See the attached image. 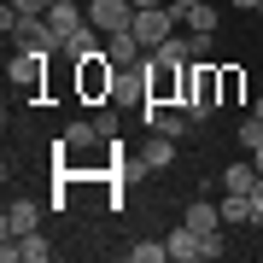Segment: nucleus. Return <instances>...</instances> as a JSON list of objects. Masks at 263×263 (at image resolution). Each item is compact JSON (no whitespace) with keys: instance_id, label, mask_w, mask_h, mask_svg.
<instances>
[{"instance_id":"1","label":"nucleus","mask_w":263,"mask_h":263,"mask_svg":"<svg viewBox=\"0 0 263 263\" xmlns=\"http://www.w3.org/2000/svg\"><path fill=\"white\" fill-rule=\"evenodd\" d=\"M216 105H222V65H211V59H193V65L181 70V111L199 123V117H211Z\"/></svg>"},{"instance_id":"2","label":"nucleus","mask_w":263,"mask_h":263,"mask_svg":"<svg viewBox=\"0 0 263 263\" xmlns=\"http://www.w3.org/2000/svg\"><path fill=\"white\" fill-rule=\"evenodd\" d=\"M111 88H117V65H111L105 47L76 65V94H82V100H111Z\"/></svg>"},{"instance_id":"3","label":"nucleus","mask_w":263,"mask_h":263,"mask_svg":"<svg viewBox=\"0 0 263 263\" xmlns=\"http://www.w3.org/2000/svg\"><path fill=\"white\" fill-rule=\"evenodd\" d=\"M47 59L53 53H41V47H18L6 59V82L24 88V94H41V88H47Z\"/></svg>"},{"instance_id":"4","label":"nucleus","mask_w":263,"mask_h":263,"mask_svg":"<svg viewBox=\"0 0 263 263\" xmlns=\"http://www.w3.org/2000/svg\"><path fill=\"white\" fill-rule=\"evenodd\" d=\"M176 18H181L176 6H146V12H135V41L152 53L158 41H170V35H176Z\"/></svg>"},{"instance_id":"5","label":"nucleus","mask_w":263,"mask_h":263,"mask_svg":"<svg viewBox=\"0 0 263 263\" xmlns=\"http://www.w3.org/2000/svg\"><path fill=\"white\" fill-rule=\"evenodd\" d=\"M181 70L187 65H158V59H146V100L152 105H181Z\"/></svg>"},{"instance_id":"6","label":"nucleus","mask_w":263,"mask_h":263,"mask_svg":"<svg viewBox=\"0 0 263 263\" xmlns=\"http://www.w3.org/2000/svg\"><path fill=\"white\" fill-rule=\"evenodd\" d=\"M88 24L100 35H123V29H135V6L129 0H88Z\"/></svg>"},{"instance_id":"7","label":"nucleus","mask_w":263,"mask_h":263,"mask_svg":"<svg viewBox=\"0 0 263 263\" xmlns=\"http://www.w3.org/2000/svg\"><path fill=\"white\" fill-rule=\"evenodd\" d=\"M12 35H18V47H41V53H65V35H59V29L47 24V12H35V18H24L18 29H12Z\"/></svg>"},{"instance_id":"8","label":"nucleus","mask_w":263,"mask_h":263,"mask_svg":"<svg viewBox=\"0 0 263 263\" xmlns=\"http://www.w3.org/2000/svg\"><path fill=\"white\" fill-rule=\"evenodd\" d=\"M111 105H146V59H141V65H117Z\"/></svg>"},{"instance_id":"9","label":"nucleus","mask_w":263,"mask_h":263,"mask_svg":"<svg viewBox=\"0 0 263 263\" xmlns=\"http://www.w3.org/2000/svg\"><path fill=\"white\" fill-rule=\"evenodd\" d=\"M35 222H41L35 199H12L6 216H0V240H24V234H35Z\"/></svg>"},{"instance_id":"10","label":"nucleus","mask_w":263,"mask_h":263,"mask_svg":"<svg viewBox=\"0 0 263 263\" xmlns=\"http://www.w3.org/2000/svg\"><path fill=\"white\" fill-rule=\"evenodd\" d=\"M141 123L152 135H170V141H181V135H187V111H170V105H141Z\"/></svg>"},{"instance_id":"11","label":"nucleus","mask_w":263,"mask_h":263,"mask_svg":"<svg viewBox=\"0 0 263 263\" xmlns=\"http://www.w3.org/2000/svg\"><path fill=\"white\" fill-rule=\"evenodd\" d=\"M164 246H170V257H176V263H205V234H199V228H187V222L170 228Z\"/></svg>"},{"instance_id":"12","label":"nucleus","mask_w":263,"mask_h":263,"mask_svg":"<svg viewBox=\"0 0 263 263\" xmlns=\"http://www.w3.org/2000/svg\"><path fill=\"white\" fill-rule=\"evenodd\" d=\"M100 47H105V35H100L94 24H82L76 35H65V59H70V65H82V59H94Z\"/></svg>"},{"instance_id":"13","label":"nucleus","mask_w":263,"mask_h":263,"mask_svg":"<svg viewBox=\"0 0 263 263\" xmlns=\"http://www.w3.org/2000/svg\"><path fill=\"white\" fill-rule=\"evenodd\" d=\"M47 24L59 29V35H76V29L88 24V6H76V0H53V6H47Z\"/></svg>"},{"instance_id":"14","label":"nucleus","mask_w":263,"mask_h":263,"mask_svg":"<svg viewBox=\"0 0 263 263\" xmlns=\"http://www.w3.org/2000/svg\"><path fill=\"white\" fill-rule=\"evenodd\" d=\"M181 222H187V228H199V234H222V205H211V199H193Z\"/></svg>"},{"instance_id":"15","label":"nucleus","mask_w":263,"mask_h":263,"mask_svg":"<svg viewBox=\"0 0 263 263\" xmlns=\"http://www.w3.org/2000/svg\"><path fill=\"white\" fill-rule=\"evenodd\" d=\"M105 53H111V65H141L146 47L135 41V29H123V35H105Z\"/></svg>"},{"instance_id":"16","label":"nucleus","mask_w":263,"mask_h":263,"mask_svg":"<svg viewBox=\"0 0 263 263\" xmlns=\"http://www.w3.org/2000/svg\"><path fill=\"white\" fill-rule=\"evenodd\" d=\"M257 211H252V193H228L222 199V228H252Z\"/></svg>"},{"instance_id":"17","label":"nucleus","mask_w":263,"mask_h":263,"mask_svg":"<svg viewBox=\"0 0 263 263\" xmlns=\"http://www.w3.org/2000/svg\"><path fill=\"white\" fill-rule=\"evenodd\" d=\"M252 187H257V164L252 158H240V164L222 170V193H252Z\"/></svg>"},{"instance_id":"18","label":"nucleus","mask_w":263,"mask_h":263,"mask_svg":"<svg viewBox=\"0 0 263 263\" xmlns=\"http://www.w3.org/2000/svg\"><path fill=\"white\" fill-rule=\"evenodd\" d=\"M181 18H187V29H199V35H216V6H211V0H199V6H187Z\"/></svg>"},{"instance_id":"19","label":"nucleus","mask_w":263,"mask_h":263,"mask_svg":"<svg viewBox=\"0 0 263 263\" xmlns=\"http://www.w3.org/2000/svg\"><path fill=\"white\" fill-rule=\"evenodd\" d=\"M47 257H53V246L41 240V234H24L18 240V263H47Z\"/></svg>"},{"instance_id":"20","label":"nucleus","mask_w":263,"mask_h":263,"mask_svg":"<svg viewBox=\"0 0 263 263\" xmlns=\"http://www.w3.org/2000/svg\"><path fill=\"white\" fill-rule=\"evenodd\" d=\"M94 141H105L100 123H70V129H65V146H70V152H76V146H94Z\"/></svg>"},{"instance_id":"21","label":"nucleus","mask_w":263,"mask_h":263,"mask_svg":"<svg viewBox=\"0 0 263 263\" xmlns=\"http://www.w3.org/2000/svg\"><path fill=\"white\" fill-rule=\"evenodd\" d=\"M170 158H176V141H170V135H152V146H146V170H164Z\"/></svg>"},{"instance_id":"22","label":"nucleus","mask_w":263,"mask_h":263,"mask_svg":"<svg viewBox=\"0 0 263 263\" xmlns=\"http://www.w3.org/2000/svg\"><path fill=\"white\" fill-rule=\"evenodd\" d=\"M129 257H135V263H164V257H170V246H164V240H135V246H129Z\"/></svg>"},{"instance_id":"23","label":"nucleus","mask_w":263,"mask_h":263,"mask_svg":"<svg viewBox=\"0 0 263 263\" xmlns=\"http://www.w3.org/2000/svg\"><path fill=\"white\" fill-rule=\"evenodd\" d=\"M240 94H246V76H240L234 65H222V105H234Z\"/></svg>"},{"instance_id":"24","label":"nucleus","mask_w":263,"mask_h":263,"mask_svg":"<svg viewBox=\"0 0 263 263\" xmlns=\"http://www.w3.org/2000/svg\"><path fill=\"white\" fill-rule=\"evenodd\" d=\"M240 146H246V152L263 146V117H246V123H240Z\"/></svg>"},{"instance_id":"25","label":"nucleus","mask_w":263,"mask_h":263,"mask_svg":"<svg viewBox=\"0 0 263 263\" xmlns=\"http://www.w3.org/2000/svg\"><path fill=\"white\" fill-rule=\"evenodd\" d=\"M252 211H257V222H263V176H257V187H252Z\"/></svg>"},{"instance_id":"26","label":"nucleus","mask_w":263,"mask_h":263,"mask_svg":"<svg viewBox=\"0 0 263 263\" xmlns=\"http://www.w3.org/2000/svg\"><path fill=\"white\" fill-rule=\"evenodd\" d=\"M129 6H135V12H146V6H170V0H129Z\"/></svg>"},{"instance_id":"27","label":"nucleus","mask_w":263,"mask_h":263,"mask_svg":"<svg viewBox=\"0 0 263 263\" xmlns=\"http://www.w3.org/2000/svg\"><path fill=\"white\" fill-rule=\"evenodd\" d=\"M228 6H234V12H257V0H228Z\"/></svg>"},{"instance_id":"28","label":"nucleus","mask_w":263,"mask_h":263,"mask_svg":"<svg viewBox=\"0 0 263 263\" xmlns=\"http://www.w3.org/2000/svg\"><path fill=\"white\" fill-rule=\"evenodd\" d=\"M170 6H176V12H187V6H199V0H170Z\"/></svg>"},{"instance_id":"29","label":"nucleus","mask_w":263,"mask_h":263,"mask_svg":"<svg viewBox=\"0 0 263 263\" xmlns=\"http://www.w3.org/2000/svg\"><path fill=\"white\" fill-rule=\"evenodd\" d=\"M252 164H257V176H263V146H257V152H252Z\"/></svg>"},{"instance_id":"30","label":"nucleus","mask_w":263,"mask_h":263,"mask_svg":"<svg viewBox=\"0 0 263 263\" xmlns=\"http://www.w3.org/2000/svg\"><path fill=\"white\" fill-rule=\"evenodd\" d=\"M252 117H263V94H257V100H252Z\"/></svg>"},{"instance_id":"31","label":"nucleus","mask_w":263,"mask_h":263,"mask_svg":"<svg viewBox=\"0 0 263 263\" xmlns=\"http://www.w3.org/2000/svg\"><path fill=\"white\" fill-rule=\"evenodd\" d=\"M257 18H263V0H257Z\"/></svg>"}]
</instances>
